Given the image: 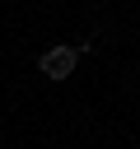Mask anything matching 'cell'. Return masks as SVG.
Returning <instances> with one entry per match:
<instances>
[{
    "label": "cell",
    "instance_id": "obj_1",
    "mask_svg": "<svg viewBox=\"0 0 140 149\" xmlns=\"http://www.w3.org/2000/svg\"><path fill=\"white\" fill-rule=\"evenodd\" d=\"M75 61H79V47H51V51H42V74L70 79L75 74Z\"/></svg>",
    "mask_w": 140,
    "mask_h": 149
}]
</instances>
